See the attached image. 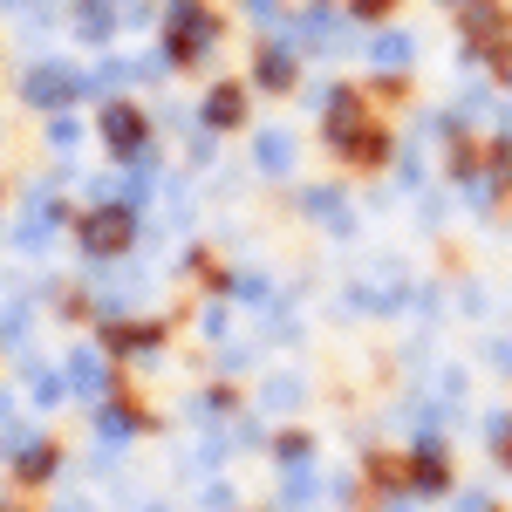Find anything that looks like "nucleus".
I'll return each instance as SVG.
<instances>
[{
    "label": "nucleus",
    "instance_id": "f257e3e1",
    "mask_svg": "<svg viewBox=\"0 0 512 512\" xmlns=\"http://www.w3.org/2000/svg\"><path fill=\"white\" fill-rule=\"evenodd\" d=\"M130 233H137V226H130V212H123V205H96V212L82 219V246H89V253H123Z\"/></svg>",
    "mask_w": 512,
    "mask_h": 512
},
{
    "label": "nucleus",
    "instance_id": "f03ea898",
    "mask_svg": "<svg viewBox=\"0 0 512 512\" xmlns=\"http://www.w3.org/2000/svg\"><path fill=\"white\" fill-rule=\"evenodd\" d=\"M103 137H110L117 158H137V144H144V117H137L130 103H110V110H103Z\"/></svg>",
    "mask_w": 512,
    "mask_h": 512
},
{
    "label": "nucleus",
    "instance_id": "7ed1b4c3",
    "mask_svg": "<svg viewBox=\"0 0 512 512\" xmlns=\"http://www.w3.org/2000/svg\"><path fill=\"white\" fill-rule=\"evenodd\" d=\"M205 41H212V21H205L198 7H178V35H171V48H178V55H198Z\"/></svg>",
    "mask_w": 512,
    "mask_h": 512
},
{
    "label": "nucleus",
    "instance_id": "20e7f679",
    "mask_svg": "<svg viewBox=\"0 0 512 512\" xmlns=\"http://www.w3.org/2000/svg\"><path fill=\"white\" fill-rule=\"evenodd\" d=\"M205 117H212V123H239V117H246V96H239V89H219V96L205 103Z\"/></svg>",
    "mask_w": 512,
    "mask_h": 512
},
{
    "label": "nucleus",
    "instance_id": "39448f33",
    "mask_svg": "<svg viewBox=\"0 0 512 512\" xmlns=\"http://www.w3.org/2000/svg\"><path fill=\"white\" fill-rule=\"evenodd\" d=\"M499 76H506V82H512V48H499Z\"/></svg>",
    "mask_w": 512,
    "mask_h": 512
}]
</instances>
